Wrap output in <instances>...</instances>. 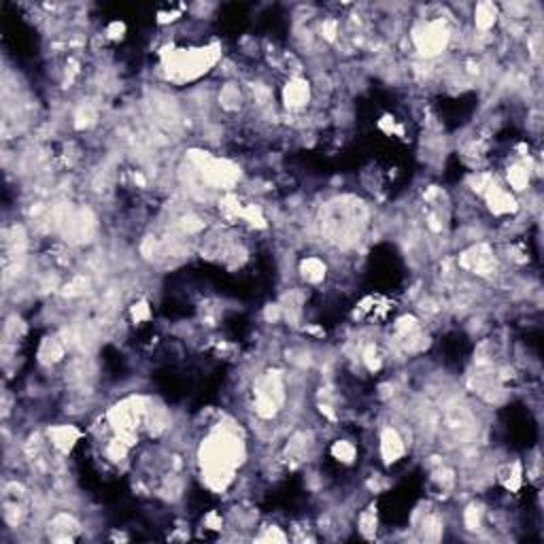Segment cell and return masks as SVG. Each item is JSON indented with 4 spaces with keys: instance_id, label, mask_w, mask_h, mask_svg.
<instances>
[{
    "instance_id": "cell-1",
    "label": "cell",
    "mask_w": 544,
    "mask_h": 544,
    "mask_svg": "<svg viewBox=\"0 0 544 544\" xmlns=\"http://www.w3.org/2000/svg\"><path fill=\"white\" fill-rule=\"evenodd\" d=\"M281 98H283L285 108H289V111L298 113V111H302V108H306V104L310 102V98H313V85H310L304 77L292 75L289 81L283 85Z\"/></svg>"
},
{
    "instance_id": "cell-3",
    "label": "cell",
    "mask_w": 544,
    "mask_h": 544,
    "mask_svg": "<svg viewBox=\"0 0 544 544\" xmlns=\"http://www.w3.org/2000/svg\"><path fill=\"white\" fill-rule=\"evenodd\" d=\"M83 434L75 427V425H53L47 429V441L51 445V449H56L58 453L66 455L79 441H81Z\"/></svg>"
},
{
    "instance_id": "cell-4",
    "label": "cell",
    "mask_w": 544,
    "mask_h": 544,
    "mask_svg": "<svg viewBox=\"0 0 544 544\" xmlns=\"http://www.w3.org/2000/svg\"><path fill=\"white\" fill-rule=\"evenodd\" d=\"M300 275L306 283L317 285L325 279V275H328V266H325V262L321 257L310 255V257L300 262Z\"/></svg>"
},
{
    "instance_id": "cell-7",
    "label": "cell",
    "mask_w": 544,
    "mask_h": 544,
    "mask_svg": "<svg viewBox=\"0 0 544 544\" xmlns=\"http://www.w3.org/2000/svg\"><path fill=\"white\" fill-rule=\"evenodd\" d=\"M130 317H132V323L134 325H149L153 321V308L147 300H136L132 306H130Z\"/></svg>"
},
{
    "instance_id": "cell-5",
    "label": "cell",
    "mask_w": 544,
    "mask_h": 544,
    "mask_svg": "<svg viewBox=\"0 0 544 544\" xmlns=\"http://www.w3.org/2000/svg\"><path fill=\"white\" fill-rule=\"evenodd\" d=\"M498 22V7L492 3H480L474 7V28L480 34H487Z\"/></svg>"
},
{
    "instance_id": "cell-8",
    "label": "cell",
    "mask_w": 544,
    "mask_h": 544,
    "mask_svg": "<svg viewBox=\"0 0 544 544\" xmlns=\"http://www.w3.org/2000/svg\"><path fill=\"white\" fill-rule=\"evenodd\" d=\"M323 226H325V230H328V234H341V224H336V220H323L321 222ZM343 234L347 236V234H359V230H357V220L355 222H345L343 224Z\"/></svg>"
},
{
    "instance_id": "cell-2",
    "label": "cell",
    "mask_w": 544,
    "mask_h": 544,
    "mask_svg": "<svg viewBox=\"0 0 544 544\" xmlns=\"http://www.w3.org/2000/svg\"><path fill=\"white\" fill-rule=\"evenodd\" d=\"M378 453H380V459H383L387 466L398 464L406 455V441H404V436L396 427L387 425L383 431H380V436H378Z\"/></svg>"
},
{
    "instance_id": "cell-6",
    "label": "cell",
    "mask_w": 544,
    "mask_h": 544,
    "mask_svg": "<svg viewBox=\"0 0 544 544\" xmlns=\"http://www.w3.org/2000/svg\"><path fill=\"white\" fill-rule=\"evenodd\" d=\"M330 455H332V459H336L341 466H351V464H355V459H357V447H355L351 441H336V443H332V447H330Z\"/></svg>"
}]
</instances>
